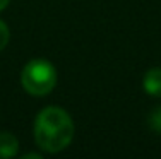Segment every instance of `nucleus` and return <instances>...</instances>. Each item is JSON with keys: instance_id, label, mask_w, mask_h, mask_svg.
<instances>
[{"instance_id": "obj_1", "label": "nucleus", "mask_w": 161, "mask_h": 159, "mask_svg": "<svg viewBox=\"0 0 161 159\" xmlns=\"http://www.w3.org/2000/svg\"><path fill=\"white\" fill-rule=\"evenodd\" d=\"M74 137V123L67 111L47 108L38 115L34 123L36 144L47 152H58L70 144Z\"/></svg>"}, {"instance_id": "obj_2", "label": "nucleus", "mask_w": 161, "mask_h": 159, "mask_svg": "<svg viewBox=\"0 0 161 159\" xmlns=\"http://www.w3.org/2000/svg\"><path fill=\"white\" fill-rule=\"evenodd\" d=\"M22 87L33 96H45L55 87L57 72L55 67L47 60H31L22 69Z\"/></svg>"}, {"instance_id": "obj_3", "label": "nucleus", "mask_w": 161, "mask_h": 159, "mask_svg": "<svg viewBox=\"0 0 161 159\" xmlns=\"http://www.w3.org/2000/svg\"><path fill=\"white\" fill-rule=\"evenodd\" d=\"M144 89L147 94L161 98V69H153L144 77Z\"/></svg>"}, {"instance_id": "obj_4", "label": "nucleus", "mask_w": 161, "mask_h": 159, "mask_svg": "<svg viewBox=\"0 0 161 159\" xmlns=\"http://www.w3.org/2000/svg\"><path fill=\"white\" fill-rule=\"evenodd\" d=\"M17 139L9 132H0V157H12L17 152Z\"/></svg>"}, {"instance_id": "obj_5", "label": "nucleus", "mask_w": 161, "mask_h": 159, "mask_svg": "<svg viewBox=\"0 0 161 159\" xmlns=\"http://www.w3.org/2000/svg\"><path fill=\"white\" fill-rule=\"evenodd\" d=\"M149 122H151V127L154 128L156 132H159V134H161V106L153 111L151 120H149Z\"/></svg>"}, {"instance_id": "obj_6", "label": "nucleus", "mask_w": 161, "mask_h": 159, "mask_svg": "<svg viewBox=\"0 0 161 159\" xmlns=\"http://www.w3.org/2000/svg\"><path fill=\"white\" fill-rule=\"evenodd\" d=\"M7 43H9V28L5 26V22L0 21V51L5 48Z\"/></svg>"}, {"instance_id": "obj_7", "label": "nucleus", "mask_w": 161, "mask_h": 159, "mask_svg": "<svg viewBox=\"0 0 161 159\" xmlns=\"http://www.w3.org/2000/svg\"><path fill=\"white\" fill-rule=\"evenodd\" d=\"M10 0H0V10H3L7 7V3H9Z\"/></svg>"}]
</instances>
